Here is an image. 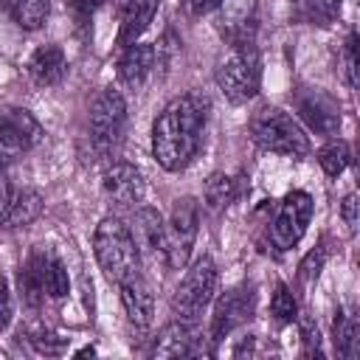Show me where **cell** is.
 I'll use <instances>...</instances> for the list:
<instances>
[{
	"mask_svg": "<svg viewBox=\"0 0 360 360\" xmlns=\"http://www.w3.org/2000/svg\"><path fill=\"white\" fill-rule=\"evenodd\" d=\"M160 0H127L124 14H121V28H118V45L127 48L138 42V37L149 28Z\"/></svg>",
	"mask_w": 360,
	"mask_h": 360,
	"instance_id": "cell-18",
	"label": "cell"
},
{
	"mask_svg": "<svg viewBox=\"0 0 360 360\" xmlns=\"http://www.w3.org/2000/svg\"><path fill=\"white\" fill-rule=\"evenodd\" d=\"M233 197H236V180L233 177H228L222 172H217V174L208 177V183H205V205L211 211L225 208Z\"/></svg>",
	"mask_w": 360,
	"mask_h": 360,
	"instance_id": "cell-24",
	"label": "cell"
},
{
	"mask_svg": "<svg viewBox=\"0 0 360 360\" xmlns=\"http://www.w3.org/2000/svg\"><path fill=\"white\" fill-rule=\"evenodd\" d=\"M65 73H68V59L59 45H42L28 59V76L37 87H53L65 79Z\"/></svg>",
	"mask_w": 360,
	"mask_h": 360,
	"instance_id": "cell-15",
	"label": "cell"
},
{
	"mask_svg": "<svg viewBox=\"0 0 360 360\" xmlns=\"http://www.w3.org/2000/svg\"><path fill=\"white\" fill-rule=\"evenodd\" d=\"M354 45H357V37L349 34V39L343 42L340 48V73L346 79L349 87H357V62H354Z\"/></svg>",
	"mask_w": 360,
	"mask_h": 360,
	"instance_id": "cell-30",
	"label": "cell"
},
{
	"mask_svg": "<svg viewBox=\"0 0 360 360\" xmlns=\"http://www.w3.org/2000/svg\"><path fill=\"white\" fill-rule=\"evenodd\" d=\"M326 256H329V250H326V242L321 239V242L304 256V262L298 264V276H301L304 284H309V281H315V278L321 276V270H323V264H326Z\"/></svg>",
	"mask_w": 360,
	"mask_h": 360,
	"instance_id": "cell-28",
	"label": "cell"
},
{
	"mask_svg": "<svg viewBox=\"0 0 360 360\" xmlns=\"http://www.w3.org/2000/svg\"><path fill=\"white\" fill-rule=\"evenodd\" d=\"M197 338L188 321H172L160 329V335L155 338L152 354L155 357H188L197 354Z\"/></svg>",
	"mask_w": 360,
	"mask_h": 360,
	"instance_id": "cell-16",
	"label": "cell"
},
{
	"mask_svg": "<svg viewBox=\"0 0 360 360\" xmlns=\"http://www.w3.org/2000/svg\"><path fill=\"white\" fill-rule=\"evenodd\" d=\"M217 6H222V0H183V8L188 14H205V11L217 8Z\"/></svg>",
	"mask_w": 360,
	"mask_h": 360,
	"instance_id": "cell-35",
	"label": "cell"
},
{
	"mask_svg": "<svg viewBox=\"0 0 360 360\" xmlns=\"http://www.w3.org/2000/svg\"><path fill=\"white\" fill-rule=\"evenodd\" d=\"M318 163H321V169H323L329 177L343 174V172L349 169V163H352V149H349V143H346V141H332V143H326V146L318 152Z\"/></svg>",
	"mask_w": 360,
	"mask_h": 360,
	"instance_id": "cell-23",
	"label": "cell"
},
{
	"mask_svg": "<svg viewBox=\"0 0 360 360\" xmlns=\"http://www.w3.org/2000/svg\"><path fill=\"white\" fill-rule=\"evenodd\" d=\"M248 129H250L253 143L262 146L264 152H276V155H287V158H304L309 152L307 132L281 107H262V110H256L250 124H248Z\"/></svg>",
	"mask_w": 360,
	"mask_h": 360,
	"instance_id": "cell-2",
	"label": "cell"
},
{
	"mask_svg": "<svg viewBox=\"0 0 360 360\" xmlns=\"http://www.w3.org/2000/svg\"><path fill=\"white\" fill-rule=\"evenodd\" d=\"M127 121V101L115 87H104L90 107V138L98 149L118 143Z\"/></svg>",
	"mask_w": 360,
	"mask_h": 360,
	"instance_id": "cell-8",
	"label": "cell"
},
{
	"mask_svg": "<svg viewBox=\"0 0 360 360\" xmlns=\"http://www.w3.org/2000/svg\"><path fill=\"white\" fill-rule=\"evenodd\" d=\"M208 101L200 93L172 98L152 124V155L166 172H180L191 163L202 143Z\"/></svg>",
	"mask_w": 360,
	"mask_h": 360,
	"instance_id": "cell-1",
	"label": "cell"
},
{
	"mask_svg": "<svg viewBox=\"0 0 360 360\" xmlns=\"http://www.w3.org/2000/svg\"><path fill=\"white\" fill-rule=\"evenodd\" d=\"M270 312L278 323H292L298 318V304H295V295L290 292L287 284H276L273 298H270Z\"/></svg>",
	"mask_w": 360,
	"mask_h": 360,
	"instance_id": "cell-26",
	"label": "cell"
},
{
	"mask_svg": "<svg viewBox=\"0 0 360 360\" xmlns=\"http://www.w3.org/2000/svg\"><path fill=\"white\" fill-rule=\"evenodd\" d=\"M295 110L301 115V121L307 124L309 132L315 135H335L340 129V107L332 96H326L323 90H304L298 98H295Z\"/></svg>",
	"mask_w": 360,
	"mask_h": 360,
	"instance_id": "cell-11",
	"label": "cell"
},
{
	"mask_svg": "<svg viewBox=\"0 0 360 360\" xmlns=\"http://www.w3.org/2000/svg\"><path fill=\"white\" fill-rule=\"evenodd\" d=\"M98 3H101V0H68L70 11H73V17H76V25H90V17H93V11L98 8Z\"/></svg>",
	"mask_w": 360,
	"mask_h": 360,
	"instance_id": "cell-34",
	"label": "cell"
},
{
	"mask_svg": "<svg viewBox=\"0 0 360 360\" xmlns=\"http://www.w3.org/2000/svg\"><path fill=\"white\" fill-rule=\"evenodd\" d=\"M42 141L39 121L22 107H3L0 110V169L17 160L22 152L34 149Z\"/></svg>",
	"mask_w": 360,
	"mask_h": 360,
	"instance_id": "cell-7",
	"label": "cell"
},
{
	"mask_svg": "<svg viewBox=\"0 0 360 360\" xmlns=\"http://www.w3.org/2000/svg\"><path fill=\"white\" fill-rule=\"evenodd\" d=\"M217 264L211 256H200L183 276V281L174 290L172 298V309L177 315V321H188L194 323L197 315L211 304L214 292H217Z\"/></svg>",
	"mask_w": 360,
	"mask_h": 360,
	"instance_id": "cell-5",
	"label": "cell"
},
{
	"mask_svg": "<svg viewBox=\"0 0 360 360\" xmlns=\"http://www.w3.org/2000/svg\"><path fill=\"white\" fill-rule=\"evenodd\" d=\"M104 194L121 205V208H135L143 200V174L132 163H112L104 172Z\"/></svg>",
	"mask_w": 360,
	"mask_h": 360,
	"instance_id": "cell-12",
	"label": "cell"
},
{
	"mask_svg": "<svg viewBox=\"0 0 360 360\" xmlns=\"http://www.w3.org/2000/svg\"><path fill=\"white\" fill-rule=\"evenodd\" d=\"M0 6L8 11V17L25 28V31H34L45 22L48 11H51V0H0Z\"/></svg>",
	"mask_w": 360,
	"mask_h": 360,
	"instance_id": "cell-21",
	"label": "cell"
},
{
	"mask_svg": "<svg viewBox=\"0 0 360 360\" xmlns=\"http://www.w3.org/2000/svg\"><path fill=\"white\" fill-rule=\"evenodd\" d=\"M357 208H360L357 194H354V191H352V194H346V197H343V202H340V217H343V222H346V228H349L352 233L357 231V222H360Z\"/></svg>",
	"mask_w": 360,
	"mask_h": 360,
	"instance_id": "cell-33",
	"label": "cell"
},
{
	"mask_svg": "<svg viewBox=\"0 0 360 360\" xmlns=\"http://www.w3.org/2000/svg\"><path fill=\"white\" fill-rule=\"evenodd\" d=\"M335 346H338V354L346 357V360H354L360 354V326H357L354 315L338 312V318H335Z\"/></svg>",
	"mask_w": 360,
	"mask_h": 360,
	"instance_id": "cell-22",
	"label": "cell"
},
{
	"mask_svg": "<svg viewBox=\"0 0 360 360\" xmlns=\"http://www.w3.org/2000/svg\"><path fill=\"white\" fill-rule=\"evenodd\" d=\"M197 228H200V208H197L194 197L174 200L172 214L163 222V236H166L163 259L169 262V267L180 270L188 264V256H191V248L197 239Z\"/></svg>",
	"mask_w": 360,
	"mask_h": 360,
	"instance_id": "cell-6",
	"label": "cell"
},
{
	"mask_svg": "<svg viewBox=\"0 0 360 360\" xmlns=\"http://www.w3.org/2000/svg\"><path fill=\"white\" fill-rule=\"evenodd\" d=\"M70 290V278H68V270L65 264L48 253V264H45V292L51 298H65Z\"/></svg>",
	"mask_w": 360,
	"mask_h": 360,
	"instance_id": "cell-27",
	"label": "cell"
},
{
	"mask_svg": "<svg viewBox=\"0 0 360 360\" xmlns=\"http://www.w3.org/2000/svg\"><path fill=\"white\" fill-rule=\"evenodd\" d=\"M118 290H121V304H124L127 318L135 326H149L152 323V315H155V298H152L149 284L138 276V270L129 273V276H124L118 281Z\"/></svg>",
	"mask_w": 360,
	"mask_h": 360,
	"instance_id": "cell-13",
	"label": "cell"
},
{
	"mask_svg": "<svg viewBox=\"0 0 360 360\" xmlns=\"http://www.w3.org/2000/svg\"><path fill=\"white\" fill-rule=\"evenodd\" d=\"M42 214V194L34 188H14L8 205L0 214V228H25Z\"/></svg>",
	"mask_w": 360,
	"mask_h": 360,
	"instance_id": "cell-17",
	"label": "cell"
},
{
	"mask_svg": "<svg viewBox=\"0 0 360 360\" xmlns=\"http://www.w3.org/2000/svg\"><path fill=\"white\" fill-rule=\"evenodd\" d=\"M93 253L98 267L110 281H121L124 276L138 270V245L129 231L118 217H104L93 233Z\"/></svg>",
	"mask_w": 360,
	"mask_h": 360,
	"instance_id": "cell-3",
	"label": "cell"
},
{
	"mask_svg": "<svg viewBox=\"0 0 360 360\" xmlns=\"http://www.w3.org/2000/svg\"><path fill=\"white\" fill-rule=\"evenodd\" d=\"M155 70V48L143 45V42H132L124 48L121 59H118V79L121 84H127L129 90H141L146 84V79Z\"/></svg>",
	"mask_w": 360,
	"mask_h": 360,
	"instance_id": "cell-14",
	"label": "cell"
},
{
	"mask_svg": "<svg viewBox=\"0 0 360 360\" xmlns=\"http://www.w3.org/2000/svg\"><path fill=\"white\" fill-rule=\"evenodd\" d=\"M253 307H256V290H253V284H236V287L225 290L217 298V304H214L211 340H222L233 329H239L245 321H250Z\"/></svg>",
	"mask_w": 360,
	"mask_h": 360,
	"instance_id": "cell-10",
	"label": "cell"
},
{
	"mask_svg": "<svg viewBox=\"0 0 360 360\" xmlns=\"http://www.w3.org/2000/svg\"><path fill=\"white\" fill-rule=\"evenodd\" d=\"M259 82H262V68L253 42L231 45V53L217 68V84L225 93V98L231 104H245L259 93Z\"/></svg>",
	"mask_w": 360,
	"mask_h": 360,
	"instance_id": "cell-4",
	"label": "cell"
},
{
	"mask_svg": "<svg viewBox=\"0 0 360 360\" xmlns=\"http://www.w3.org/2000/svg\"><path fill=\"white\" fill-rule=\"evenodd\" d=\"M135 245L138 250H149L152 256L166 253V236H163V217L155 208H141L135 214Z\"/></svg>",
	"mask_w": 360,
	"mask_h": 360,
	"instance_id": "cell-19",
	"label": "cell"
},
{
	"mask_svg": "<svg viewBox=\"0 0 360 360\" xmlns=\"http://www.w3.org/2000/svg\"><path fill=\"white\" fill-rule=\"evenodd\" d=\"M11 315H14V298H11V287H8V281L0 276V332H6V329H8Z\"/></svg>",
	"mask_w": 360,
	"mask_h": 360,
	"instance_id": "cell-32",
	"label": "cell"
},
{
	"mask_svg": "<svg viewBox=\"0 0 360 360\" xmlns=\"http://www.w3.org/2000/svg\"><path fill=\"white\" fill-rule=\"evenodd\" d=\"M31 346L37 354H45V357H56L68 349V338L51 332V329H39V332H31Z\"/></svg>",
	"mask_w": 360,
	"mask_h": 360,
	"instance_id": "cell-29",
	"label": "cell"
},
{
	"mask_svg": "<svg viewBox=\"0 0 360 360\" xmlns=\"http://www.w3.org/2000/svg\"><path fill=\"white\" fill-rule=\"evenodd\" d=\"M301 343H304V354H321V332L315 326V321L301 318Z\"/></svg>",
	"mask_w": 360,
	"mask_h": 360,
	"instance_id": "cell-31",
	"label": "cell"
},
{
	"mask_svg": "<svg viewBox=\"0 0 360 360\" xmlns=\"http://www.w3.org/2000/svg\"><path fill=\"white\" fill-rule=\"evenodd\" d=\"M312 219V197L307 191H290L281 200V208L273 219L270 239L278 250H292L301 236L307 233V225Z\"/></svg>",
	"mask_w": 360,
	"mask_h": 360,
	"instance_id": "cell-9",
	"label": "cell"
},
{
	"mask_svg": "<svg viewBox=\"0 0 360 360\" xmlns=\"http://www.w3.org/2000/svg\"><path fill=\"white\" fill-rule=\"evenodd\" d=\"M45 264H48V253L37 250L20 270V292L25 298L28 307H39L45 292Z\"/></svg>",
	"mask_w": 360,
	"mask_h": 360,
	"instance_id": "cell-20",
	"label": "cell"
},
{
	"mask_svg": "<svg viewBox=\"0 0 360 360\" xmlns=\"http://www.w3.org/2000/svg\"><path fill=\"white\" fill-rule=\"evenodd\" d=\"M87 354H96V349H93V346H84V349L76 352V357H87Z\"/></svg>",
	"mask_w": 360,
	"mask_h": 360,
	"instance_id": "cell-36",
	"label": "cell"
},
{
	"mask_svg": "<svg viewBox=\"0 0 360 360\" xmlns=\"http://www.w3.org/2000/svg\"><path fill=\"white\" fill-rule=\"evenodd\" d=\"M301 17L312 25H332L340 17V0H301Z\"/></svg>",
	"mask_w": 360,
	"mask_h": 360,
	"instance_id": "cell-25",
	"label": "cell"
}]
</instances>
